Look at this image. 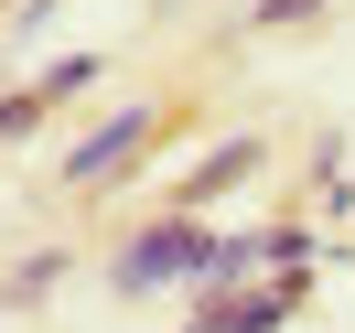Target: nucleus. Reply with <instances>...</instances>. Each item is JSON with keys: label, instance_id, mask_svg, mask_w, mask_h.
I'll list each match as a JSON object with an SVG mask.
<instances>
[{"label": "nucleus", "instance_id": "nucleus-1", "mask_svg": "<svg viewBox=\"0 0 355 333\" xmlns=\"http://www.w3.org/2000/svg\"><path fill=\"white\" fill-rule=\"evenodd\" d=\"M216 226H205V215H183V204H173V215H151V226H140V237H119V258H108V290H130V301H140V290H173V280H216Z\"/></svg>", "mask_w": 355, "mask_h": 333}, {"label": "nucleus", "instance_id": "nucleus-2", "mask_svg": "<svg viewBox=\"0 0 355 333\" xmlns=\"http://www.w3.org/2000/svg\"><path fill=\"white\" fill-rule=\"evenodd\" d=\"M151 140H162V108H119V118H97V129L65 151V194H97V183H108L119 161H140Z\"/></svg>", "mask_w": 355, "mask_h": 333}, {"label": "nucleus", "instance_id": "nucleus-3", "mask_svg": "<svg viewBox=\"0 0 355 333\" xmlns=\"http://www.w3.org/2000/svg\"><path fill=\"white\" fill-rule=\"evenodd\" d=\"M248 172H259V129H237L226 151H205V161H194V183H183V215H194V204H216L226 183H248Z\"/></svg>", "mask_w": 355, "mask_h": 333}, {"label": "nucleus", "instance_id": "nucleus-4", "mask_svg": "<svg viewBox=\"0 0 355 333\" xmlns=\"http://www.w3.org/2000/svg\"><path fill=\"white\" fill-rule=\"evenodd\" d=\"M54 280H65V247H44V258H22L11 280H0V301H44Z\"/></svg>", "mask_w": 355, "mask_h": 333}, {"label": "nucleus", "instance_id": "nucleus-5", "mask_svg": "<svg viewBox=\"0 0 355 333\" xmlns=\"http://www.w3.org/2000/svg\"><path fill=\"white\" fill-rule=\"evenodd\" d=\"M44 87H11V97H0V151H11V140H33V129H44Z\"/></svg>", "mask_w": 355, "mask_h": 333}, {"label": "nucleus", "instance_id": "nucleus-6", "mask_svg": "<svg viewBox=\"0 0 355 333\" xmlns=\"http://www.w3.org/2000/svg\"><path fill=\"white\" fill-rule=\"evenodd\" d=\"M33 87H44V108H65V97H87V87H97V54H65V65H44Z\"/></svg>", "mask_w": 355, "mask_h": 333}, {"label": "nucleus", "instance_id": "nucleus-7", "mask_svg": "<svg viewBox=\"0 0 355 333\" xmlns=\"http://www.w3.org/2000/svg\"><path fill=\"white\" fill-rule=\"evenodd\" d=\"M323 0H248V33H291V22H312Z\"/></svg>", "mask_w": 355, "mask_h": 333}, {"label": "nucleus", "instance_id": "nucleus-8", "mask_svg": "<svg viewBox=\"0 0 355 333\" xmlns=\"http://www.w3.org/2000/svg\"><path fill=\"white\" fill-rule=\"evenodd\" d=\"M44 11L54 0H11V33H44Z\"/></svg>", "mask_w": 355, "mask_h": 333}, {"label": "nucleus", "instance_id": "nucleus-9", "mask_svg": "<svg viewBox=\"0 0 355 333\" xmlns=\"http://www.w3.org/2000/svg\"><path fill=\"white\" fill-rule=\"evenodd\" d=\"M183 333H216V323H205V312H194V323H183Z\"/></svg>", "mask_w": 355, "mask_h": 333}]
</instances>
